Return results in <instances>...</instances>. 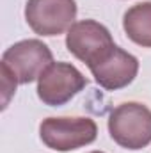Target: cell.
<instances>
[{
    "instance_id": "8",
    "label": "cell",
    "mask_w": 151,
    "mask_h": 153,
    "mask_svg": "<svg viewBox=\"0 0 151 153\" xmlns=\"http://www.w3.org/2000/svg\"><path fill=\"white\" fill-rule=\"evenodd\" d=\"M123 29L130 41L142 48H151V2L132 5L123 16Z\"/></svg>"
},
{
    "instance_id": "5",
    "label": "cell",
    "mask_w": 151,
    "mask_h": 153,
    "mask_svg": "<svg viewBox=\"0 0 151 153\" xmlns=\"http://www.w3.org/2000/svg\"><path fill=\"white\" fill-rule=\"evenodd\" d=\"M76 11L75 0H27L25 20L36 34L52 38L70 30Z\"/></svg>"
},
{
    "instance_id": "2",
    "label": "cell",
    "mask_w": 151,
    "mask_h": 153,
    "mask_svg": "<svg viewBox=\"0 0 151 153\" xmlns=\"http://www.w3.org/2000/svg\"><path fill=\"white\" fill-rule=\"evenodd\" d=\"M43 144L55 152H71L96 141L98 125L91 117H46L39 125Z\"/></svg>"
},
{
    "instance_id": "7",
    "label": "cell",
    "mask_w": 151,
    "mask_h": 153,
    "mask_svg": "<svg viewBox=\"0 0 151 153\" xmlns=\"http://www.w3.org/2000/svg\"><path fill=\"white\" fill-rule=\"evenodd\" d=\"M89 70L100 87L105 91H117L135 80L139 73V61L135 55L115 45L103 59H100Z\"/></svg>"
},
{
    "instance_id": "1",
    "label": "cell",
    "mask_w": 151,
    "mask_h": 153,
    "mask_svg": "<svg viewBox=\"0 0 151 153\" xmlns=\"http://www.w3.org/2000/svg\"><path fill=\"white\" fill-rule=\"evenodd\" d=\"M109 134L124 150H142L151 144V111L139 102H126L109 116Z\"/></svg>"
},
{
    "instance_id": "9",
    "label": "cell",
    "mask_w": 151,
    "mask_h": 153,
    "mask_svg": "<svg viewBox=\"0 0 151 153\" xmlns=\"http://www.w3.org/2000/svg\"><path fill=\"white\" fill-rule=\"evenodd\" d=\"M0 71H2V109H5L9 105V100L11 96L16 93V85H18V80L9 73L7 68L0 66Z\"/></svg>"
},
{
    "instance_id": "10",
    "label": "cell",
    "mask_w": 151,
    "mask_h": 153,
    "mask_svg": "<svg viewBox=\"0 0 151 153\" xmlns=\"http://www.w3.org/2000/svg\"><path fill=\"white\" fill-rule=\"evenodd\" d=\"M91 153H103V152H91Z\"/></svg>"
},
{
    "instance_id": "6",
    "label": "cell",
    "mask_w": 151,
    "mask_h": 153,
    "mask_svg": "<svg viewBox=\"0 0 151 153\" xmlns=\"http://www.w3.org/2000/svg\"><path fill=\"white\" fill-rule=\"evenodd\" d=\"M87 85V78L70 62H52L38 78V96L48 107L68 103Z\"/></svg>"
},
{
    "instance_id": "3",
    "label": "cell",
    "mask_w": 151,
    "mask_h": 153,
    "mask_svg": "<svg viewBox=\"0 0 151 153\" xmlns=\"http://www.w3.org/2000/svg\"><path fill=\"white\" fill-rule=\"evenodd\" d=\"M53 62L52 50L39 39H23L11 45L2 53L0 66L7 68L9 73L25 85L38 80L41 73Z\"/></svg>"
},
{
    "instance_id": "4",
    "label": "cell",
    "mask_w": 151,
    "mask_h": 153,
    "mask_svg": "<svg viewBox=\"0 0 151 153\" xmlns=\"http://www.w3.org/2000/svg\"><path fill=\"white\" fill-rule=\"evenodd\" d=\"M66 46L71 55L91 68L112 50L115 43L105 25L96 20H82L70 27L66 34Z\"/></svg>"
}]
</instances>
